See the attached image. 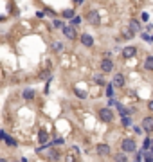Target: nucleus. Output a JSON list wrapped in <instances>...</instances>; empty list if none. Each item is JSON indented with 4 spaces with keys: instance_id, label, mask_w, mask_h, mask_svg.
<instances>
[{
    "instance_id": "f257e3e1",
    "label": "nucleus",
    "mask_w": 153,
    "mask_h": 162,
    "mask_svg": "<svg viewBox=\"0 0 153 162\" xmlns=\"http://www.w3.org/2000/svg\"><path fill=\"white\" fill-rule=\"evenodd\" d=\"M121 148H123L124 153H133V151H135V148H137V144H135V140H133V139H123Z\"/></svg>"
},
{
    "instance_id": "f03ea898",
    "label": "nucleus",
    "mask_w": 153,
    "mask_h": 162,
    "mask_svg": "<svg viewBox=\"0 0 153 162\" xmlns=\"http://www.w3.org/2000/svg\"><path fill=\"white\" fill-rule=\"evenodd\" d=\"M97 115H99V119H101V121H105V123H110V121L114 119V112L110 110V108H101Z\"/></svg>"
},
{
    "instance_id": "7ed1b4c3",
    "label": "nucleus",
    "mask_w": 153,
    "mask_h": 162,
    "mask_svg": "<svg viewBox=\"0 0 153 162\" xmlns=\"http://www.w3.org/2000/svg\"><path fill=\"white\" fill-rule=\"evenodd\" d=\"M87 22L92 23V25H97V23L101 22L99 13H97V11H94V9H92V11H88V13H87Z\"/></svg>"
},
{
    "instance_id": "20e7f679",
    "label": "nucleus",
    "mask_w": 153,
    "mask_h": 162,
    "mask_svg": "<svg viewBox=\"0 0 153 162\" xmlns=\"http://www.w3.org/2000/svg\"><path fill=\"white\" fill-rule=\"evenodd\" d=\"M112 68H114L112 59H110V58H105L101 61V70H103V72H112Z\"/></svg>"
},
{
    "instance_id": "39448f33",
    "label": "nucleus",
    "mask_w": 153,
    "mask_h": 162,
    "mask_svg": "<svg viewBox=\"0 0 153 162\" xmlns=\"http://www.w3.org/2000/svg\"><path fill=\"white\" fill-rule=\"evenodd\" d=\"M112 85L117 87V89L124 87V76H123V74H115V76H114V79H112Z\"/></svg>"
},
{
    "instance_id": "423d86ee",
    "label": "nucleus",
    "mask_w": 153,
    "mask_h": 162,
    "mask_svg": "<svg viewBox=\"0 0 153 162\" xmlns=\"http://www.w3.org/2000/svg\"><path fill=\"white\" fill-rule=\"evenodd\" d=\"M142 130H144V132H153V117L142 119Z\"/></svg>"
},
{
    "instance_id": "0eeeda50",
    "label": "nucleus",
    "mask_w": 153,
    "mask_h": 162,
    "mask_svg": "<svg viewBox=\"0 0 153 162\" xmlns=\"http://www.w3.org/2000/svg\"><path fill=\"white\" fill-rule=\"evenodd\" d=\"M97 153L101 155V157H106V155H110V146L108 144H97Z\"/></svg>"
},
{
    "instance_id": "6e6552de",
    "label": "nucleus",
    "mask_w": 153,
    "mask_h": 162,
    "mask_svg": "<svg viewBox=\"0 0 153 162\" xmlns=\"http://www.w3.org/2000/svg\"><path fill=\"white\" fill-rule=\"evenodd\" d=\"M63 34H65V38L74 40V38H76V29H74L72 25H67L65 29H63Z\"/></svg>"
},
{
    "instance_id": "1a4fd4ad",
    "label": "nucleus",
    "mask_w": 153,
    "mask_h": 162,
    "mask_svg": "<svg viewBox=\"0 0 153 162\" xmlns=\"http://www.w3.org/2000/svg\"><path fill=\"white\" fill-rule=\"evenodd\" d=\"M81 43L85 45V47H92L94 45V38L90 36V34H83L81 36Z\"/></svg>"
},
{
    "instance_id": "9d476101",
    "label": "nucleus",
    "mask_w": 153,
    "mask_h": 162,
    "mask_svg": "<svg viewBox=\"0 0 153 162\" xmlns=\"http://www.w3.org/2000/svg\"><path fill=\"white\" fill-rule=\"evenodd\" d=\"M135 52H137L135 47H126V49L123 51V56H124V58H133V56H135Z\"/></svg>"
},
{
    "instance_id": "9b49d317",
    "label": "nucleus",
    "mask_w": 153,
    "mask_h": 162,
    "mask_svg": "<svg viewBox=\"0 0 153 162\" xmlns=\"http://www.w3.org/2000/svg\"><path fill=\"white\" fill-rule=\"evenodd\" d=\"M128 27H130V29L133 31V33H139V31H140V23H139L137 20H130Z\"/></svg>"
},
{
    "instance_id": "f8f14e48",
    "label": "nucleus",
    "mask_w": 153,
    "mask_h": 162,
    "mask_svg": "<svg viewBox=\"0 0 153 162\" xmlns=\"http://www.w3.org/2000/svg\"><path fill=\"white\" fill-rule=\"evenodd\" d=\"M144 68H146V70H153V56H148V58H146Z\"/></svg>"
},
{
    "instance_id": "ddd939ff",
    "label": "nucleus",
    "mask_w": 153,
    "mask_h": 162,
    "mask_svg": "<svg viewBox=\"0 0 153 162\" xmlns=\"http://www.w3.org/2000/svg\"><path fill=\"white\" fill-rule=\"evenodd\" d=\"M33 97H34V90H31V89L23 90V99H33Z\"/></svg>"
},
{
    "instance_id": "4468645a",
    "label": "nucleus",
    "mask_w": 153,
    "mask_h": 162,
    "mask_svg": "<svg viewBox=\"0 0 153 162\" xmlns=\"http://www.w3.org/2000/svg\"><path fill=\"white\" fill-rule=\"evenodd\" d=\"M52 25H54L56 29H61V31H63V29L67 27V25H65L63 22H61V20H54V22H52Z\"/></svg>"
},
{
    "instance_id": "2eb2a0df",
    "label": "nucleus",
    "mask_w": 153,
    "mask_h": 162,
    "mask_svg": "<svg viewBox=\"0 0 153 162\" xmlns=\"http://www.w3.org/2000/svg\"><path fill=\"white\" fill-rule=\"evenodd\" d=\"M94 83H95V85H105V79H103V76L95 74V76H94Z\"/></svg>"
},
{
    "instance_id": "dca6fc26",
    "label": "nucleus",
    "mask_w": 153,
    "mask_h": 162,
    "mask_svg": "<svg viewBox=\"0 0 153 162\" xmlns=\"http://www.w3.org/2000/svg\"><path fill=\"white\" fill-rule=\"evenodd\" d=\"M133 34H135V33H133V31H131L130 27L123 31V36H124V38H133Z\"/></svg>"
},
{
    "instance_id": "f3484780",
    "label": "nucleus",
    "mask_w": 153,
    "mask_h": 162,
    "mask_svg": "<svg viewBox=\"0 0 153 162\" xmlns=\"http://www.w3.org/2000/svg\"><path fill=\"white\" fill-rule=\"evenodd\" d=\"M47 140H49V135H47V132L42 130V132H40V142H47Z\"/></svg>"
},
{
    "instance_id": "a211bd4d",
    "label": "nucleus",
    "mask_w": 153,
    "mask_h": 162,
    "mask_svg": "<svg viewBox=\"0 0 153 162\" xmlns=\"http://www.w3.org/2000/svg\"><path fill=\"white\" fill-rule=\"evenodd\" d=\"M63 16H65V18H72V16H74V9H65V11H63Z\"/></svg>"
},
{
    "instance_id": "6ab92c4d",
    "label": "nucleus",
    "mask_w": 153,
    "mask_h": 162,
    "mask_svg": "<svg viewBox=\"0 0 153 162\" xmlns=\"http://www.w3.org/2000/svg\"><path fill=\"white\" fill-rule=\"evenodd\" d=\"M115 162H128V160H126V155H124V153H119L115 157Z\"/></svg>"
},
{
    "instance_id": "aec40b11",
    "label": "nucleus",
    "mask_w": 153,
    "mask_h": 162,
    "mask_svg": "<svg viewBox=\"0 0 153 162\" xmlns=\"http://www.w3.org/2000/svg\"><path fill=\"white\" fill-rule=\"evenodd\" d=\"M151 144H153V142H151V140H150V139H144V142H142V149H144V151H146V149H148V148L151 146Z\"/></svg>"
},
{
    "instance_id": "412c9836",
    "label": "nucleus",
    "mask_w": 153,
    "mask_h": 162,
    "mask_svg": "<svg viewBox=\"0 0 153 162\" xmlns=\"http://www.w3.org/2000/svg\"><path fill=\"white\" fill-rule=\"evenodd\" d=\"M115 106L119 108V112H121V115H123V117H126V114H128V110H126L124 106H121V104H115Z\"/></svg>"
},
{
    "instance_id": "4be33fe9",
    "label": "nucleus",
    "mask_w": 153,
    "mask_h": 162,
    "mask_svg": "<svg viewBox=\"0 0 153 162\" xmlns=\"http://www.w3.org/2000/svg\"><path fill=\"white\" fill-rule=\"evenodd\" d=\"M6 144H8V146H16V140L11 139V137H8V139H6Z\"/></svg>"
},
{
    "instance_id": "5701e85b",
    "label": "nucleus",
    "mask_w": 153,
    "mask_h": 162,
    "mask_svg": "<svg viewBox=\"0 0 153 162\" xmlns=\"http://www.w3.org/2000/svg\"><path fill=\"white\" fill-rule=\"evenodd\" d=\"M74 92H76V94H78V97H81V99H85V97H87V94H85V92H81V90H74Z\"/></svg>"
},
{
    "instance_id": "b1692460",
    "label": "nucleus",
    "mask_w": 153,
    "mask_h": 162,
    "mask_svg": "<svg viewBox=\"0 0 153 162\" xmlns=\"http://www.w3.org/2000/svg\"><path fill=\"white\" fill-rule=\"evenodd\" d=\"M123 124L124 126H130L131 124V119L130 117H123Z\"/></svg>"
},
{
    "instance_id": "393cba45",
    "label": "nucleus",
    "mask_w": 153,
    "mask_h": 162,
    "mask_svg": "<svg viewBox=\"0 0 153 162\" xmlns=\"http://www.w3.org/2000/svg\"><path fill=\"white\" fill-rule=\"evenodd\" d=\"M106 96H114V85H110L106 89Z\"/></svg>"
},
{
    "instance_id": "a878e982",
    "label": "nucleus",
    "mask_w": 153,
    "mask_h": 162,
    "mask_svg": "<svg viewBox=\"0 0 153 162\" xmlns=\"http://www.w3.org/2000/svg\"><path fill=\"white\" fill-rule=\"evenodd\" d=\"M52 49H54V51H61V49H63V45H61V43H54V45H52Z\"/></svg>"
},
{
    "instance_id": "bb28decb",
    "label": "nucleus",
    "mask_w": 153,
    "mask_h": 162,
    "mask_svg": "<svg viewBox=\"0 0 153 162\" xmlns=\"http://www.w3.org/2000/svg\"><path fill=\"white\" fill-rule=\"evenodd\" d=\"M148 110H151V112H153V99L150 101V103H148Z\"/></svg>"
},
{
    "instance_id": "cd10ccee",
    "label": "nucleus",
    "mask_w": 153,
    "mask_h": 162,
    "mask_svg": "<svg viewBox=\"0 0 153 162\" xmlns=\"http://www.w3.org/2000/svg\"><path fill=\"white\" fill-rule=\"evenodd\" d=\"M79 22H81V18H79V16H76V18H74V25H78Z\"/></svg>"
},
{
    "instance_id": "c85d7f7f",
    "label": "nucleus",
    "mask_w": 153,
    "mask_h": 162,
    "mask_svg": "<svg viewBox=\"0 0 153 162\" xmlns=\"http://www.w3.org/2000/svg\"><path fill=\"white\" fill-rule=\"evenodd\" d=\"M67 162H74V157H72V155H69V157H67Z\"/></svg>"
},
{
    "instance_id": "c756f323",
    "label": "nucleus",
    "mask_w": 153,
    "mask_h": 162,
    "mask_svg": "<svg viewBox=\"0 0 153 162\" xmlns=\"http://www.w3.org/2000/svg\"><path fill=\"white\" fill-rule=\"evenodd\" d=\"M76 2H78V4H81V2H83V0H76Z\"/></svg>"
},
{
    "instance_id": "7c9ffc66",
    "label": "nucleus",
    "mask_w": 153,
    "mask_h": 162,
    "mask_svg": "<svg viewBox=\"0 0 153 162\" xmlns=\"http://www.w3.org/2000/svg\"><path fill=\"white\" fill-rule=\"evenodd\" d=\"M0 162H8V160H6V159H2V160H0Z\"/></svg>"
},
{
    "instance_id": "2f4dec72",
    "label": "nucleus",
    "mask_w": 153,
    "mask_h": 162,
    "mask_svg": "<svg viewBox=\"0 0 153 162\" xmlns=\"http://www.w3.org/2000/svg\"><path fill=\"white\" fill-rule=\"evenodd\" d=\"M151 151H153V144H151Z\"/></svg>"
},
{
    "instance_id": "473e14b6",
    "label": "nucleus",
    "mask_w": 153,
    "mask_h": 162,
    "mask_svg": "<svg viewBox=\"0 0 153 162\" xmlns=\"http://www.w3.org/2000/svg\"><path fill=\"white\" fill-rule=\"evenodd\" d=\"M151 42H153V36H151Z\"/></svg>"
}]
</instances>
